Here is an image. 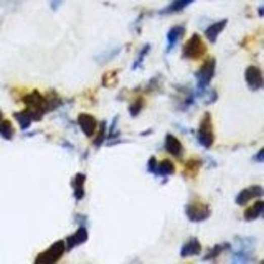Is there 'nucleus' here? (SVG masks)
<instances>
[{
    "label": "nucleus",
    "instance_id": "obj_26",
    "mask_svg": "<svg viewBox=\"0 0 264 264\" xmlns=\"http://www.w3.org/2000/svg\"><path fill=\"white\" fill-rule=\"evenodd\" d=\"M61 5V0H52V9L56 10Z\"/></svg>",
    "mask_w": 264,
    "mask_h": 264
},
{
    "label": "nucleus",
    "instance_id": "obj_7",
    "mask_svg": "<svg viewBox=\"0 0 264 264\" xmlns=\"http://www.w3.org/2000/svg\"><path fill=\"white\" fill-rule=\"evenodd\" d=\"M262 187L261 185H251L248 188H244V190H241L240 193H238L236 197V203L238 205H246L249 200L253 198H261L262 197Z\"/></svg>",
    "mask_w": 264,
    "mask_h": 264
},
{
    "label": "nucleus",
    "instance_id": "obj_21",
    "mask_svg": "<svg viewBox=\"0 0 264 264\" xmlns=\"http://www.w3.org/2000/svg\"><path fill=\"white\" fill-rule=\"evenodd\" d=\"M142 108H144V99L142 98H137L136 101L130 104V109H129L130 116H137L142 111Z\"/></svg>",
    "mask_w": 264,
    "mask_h": 264
},
{
    "label": "nucleus",
    "instance_id": "obj_27",
    "mask_svg": "<svg viewBox=\"0 0 264 264\" xmlns=\"http://www.w3.org/2000/svg\"><path fill=\"white\" fill-rule=\"evenodd\" d=\"M262 154H264V150L261 149L259 152L256 154V162H262Z\"/></svg>",
    "mask_w": 264,
    "mask_h": 264
},
{
    "label": "nucleus",
    "instance_id": "obj_19",
    "mask_svg": "<svg viewBox=\"0 0 264 264\" xmlns=\"http://www.w3.org/2000/svg\"><path fill=\"white\" fill-rule=\"evenodd\" d=\"M14 134L15 130L12 127V122L7 121V119H2V122H0V136H2L5 141H10L14 139Z\"/></svg>",
    "mask_w": 264,
    "mask_h": 264
},
{
    "label": "nucleus",
    "instance_id": "obj_22",
    "mask_svg": "<svg viewBox=\"0 0 264 264\" xmlns=\"http://www.w3.org/2000/svg\"><path fill=\"white\" fill-rule=\"evenodd\" d=\"M226 248H228V244H218V246H215L213 249H210V253L205 256V259H206V261H208V259H215V257L222 254V251L226 249Z\"/></svg>",
    "mask_w": 264,
    "mask_h": 264
},
{
    "label": "nucleus",
    "instance_id": "obj_9",
    "mask_svg": "<svg viewBox=\"0 0 264 264\" xmlns=\"http://www.w3.org/2000/svg\"><path fill=\"white\" fill-rule=\"evenodd\" d=\"M165 150L172 157H182V154H184V146H182V142L173 134H167V137H165Z\"/></svg>",
    "mask_w": 264,
    "mask_h": 264
},
{
    "label": "nucleus",
    "instance_id": "obj_2",
    "mask_svg": "<svg viewBox=\"0 0 264 264\" xmlns=\"http://www.w3.org/2000/svg\"><path fill=\"white\" fill-rule=\"evenodd\" d=\"M65 253H66V243L65 241H56L47 251H43V253L35 259V262L36 264H52V262L60 261L61 256Z\"/></svg>",
    "mask_w": 264,
    "mask_h": 264
},
{
    "label": "nucleus",
    "instance_id": "obj_28",
    "mask_svg": "<svg viewBox=\"0 0 264 264\" xmlns=\"http://www.w3.org/2000/svg\"><path fill=\"white\" fill-rule=\"evenodd\" d=\"M2 119H4V114H2V111H0V122H2Z\"/></svg>",
    "mask_w": 264,
    "mask_h": 264
},
{
    "label": "nucleus",
    "instance_id": "obj_17",
    "mask_svg": "<svg viewBox=\"0 0 264 264\" xmlns=\"http://www.w3.org/2000/svg\"><path fill=\"white\" fill-rule=\"evenodd\" d=\"M84 180H86L84 173H78L73 180L74 197H76V200H83V197H84Z\"/></svg>",
    "mask_w": 264,
    "mask_h": 264
},
{
    "label": "nucleus",
    "instance_id": "obj_15",
    "mask_svg": "<svg viewBox=\"0 0 264 264\" xmlns=\"http://www.w3.org/2000/svg\"><path fill=\"white\" fill-rule=\"evenodd\" d=\"M262 210H264V202L262 200H257L251 208L244 211V219H246V222H254V219H257L262 215Z\"/></svg>",
    "mask_w": 264,
    "mask_h": 264
},
{
    "label": "nucleus",
    "instance_id": "obj_6",
    "mask_svg": "<svg viewBox=\"0 0 264 264\" xmlns=\"http://www.w3.org/2000/svg\"><path fill=\"white\" fill-rule=\"evenodd\" d=\"M244 78L251 91H259L262 87V73L257 66H248L244 71Z\"/></svg>",
    "mask_w": 264,
    "mask_h": 264
},
{
    "label": "nucleus",
    "instance_id": "obj_8",
    "mask_svg": "<svg viewBox=\"0 0 264 264\" xmlns=\"http://www.w3.org/2000/svg\"><path fill=\"white\" fill-rule=\"evenodd\" d=\"M78 124H79L81 130L84 132V136L93 137L94 134H96V121H94V117L91 114H86V112L79 114L78 116Z\"/></svg>",
    "mask_w": 264,
    "mask_h": 264
},
{
    "label": "nucleus",
    "instance_id": "obj_12",
    "mask_svg": "<svg viewBox=\"0 0 264 264\" xmlns=\"http://www.w3.org/2000/svg\"><path fill=\"white\" fill-rule=\"evenodd\" d=\"M184 35H185V27H182V25H175V27H172L170 30H168V33H167V43H168L167 50H172Z\"/></svg>",
    "mask_w": 264,
    "mask_h": 264
},
{
    "label": "nucleus",
    "instance_id": "obj_11",
    "mask_svg": "<svg viewBox=\"0 0 264 264\" xmlns=\"http://www.w3.org/2000/svg\"><path fill=\"white\" fill-rule=\"evenodd\" d=\"M86 240H87V230L84 228V226H79V230L76 231V233L66 238V243H68L66 249H73L74 246H78V244L86 243Z\"/></svg>",
    "mask_w": 264,
    "mask_h": 264
},
{
    "label": "nucleus",
    "instance_id": "obj_10",
    "mask_svg": "<svg viewBox=\"0 0 264 264\" xmlns=\"http://www.w3.org/2000/svg\"><path fill=\"white\" fill-rule=\"evenodd\" d=\"M200 251H202V244L197 240V238H190L184 246H182V251H180V256L182 257H190V256H197L200 254Z\"/></svg>",
    "mask_w": 264,
    "mask_h": 264
},
{
    "label": "nucleus",
    "instance_id": "obj_13",
    "mask_svg": "<svg viewBox=\"0 0 264 264\" xmlns=\"http://www.w3.org/2000/svg\"><path fill=\"white\" fill-rule=\"evenodd\" d=\"M15 119H17V122L20 124V129H28L31 122L36 121V117L35 114L31 112L30 109H25V111H20V112H15Z\"/></svg>",
    "mask_w": 264,
    "mask_h": 264
},
{
    "label": "nucleus",
    "instance_id": "obj_4",
    "mask_svg": "<svg viewBox=\"0 0 264 264\" xmlns=\"http://www.w3.org/2000/svg\"><path fill=\"white\" fill-rule=\"evenodd\" d=\"M197 139L198 142L202 144L203 147L210 149L213 146V142H215V134H213V124H211V116L206 112L203 116L202 122H200V127H198V132H197Z\"/></svg>",
    "mask_w": 264,
    "mask_h": 264
},
{
    "label": "nucleus",
    "instance_id": "obj_1",
    "mask_svg": "<svg viewBox=\"0 0 264 264\" xmlns=\"http://www.w3.org/2000/svg\"><path fill=\"white\" fill-rule=\"evenodd\" d=\"M205 53H206V47L202 40V36H200L198 33L192 35L190 40H188L184 47V58L198 60V58H202Z\"/></svg>",
    "mask_w": 264,
    "mask_h": 264
},
{
    "label": "nucleus",
    "instance_id": "obj_16",
    "mask_svg": "<svg viewBox=\"0 0 264 264\" xmlns=\"http://www.w3.org/2000/svg\"><path fill=\"white\" fill-rule=\"evenodd\" d=\"M195 0H173V2L168 5L167 9L162 10V14H177V12H182L184 9H187L188 5L193 4Z\"/></svg>",
    "mask_w": 264,
    "mask_h": 264
},
{
    "label": "nucleus",
    "instance_id": "obj_5",
    "mask_svg": "<svg viewBox=\"0 0 264 264\" xmlns=\"http://www.w3.org/2000/svg\"><path fill=\"white\" fill-rule=\"evenodd\" d=\"M215 65H216L215 58H210L206 60L202 65V68L197 71V84L200 90H205V87L211 83V78L215 76Z\"/></svg>",
    "mask_w": 264,
    "mask_h": 264
},
{
    "label": "nucleus",
    "instance_id": "obj_14",
    "mask_svg": "<svg viewBox=\"0 0 264 264\" xmlns=\"http://www.w3.org/2000/svg\"><path fill=\"white\" fill-rule=\"evenodd\" d=\"M226 20H219V22H216V23H213V25H210L208 28H206V31H205V35H206V38H208L211 43H215L216 40H218V36H219V33H222V31L225 30V27H226Z\"/></svg>",
    "mask_w": 264,
    "mask_h": 264
},
{
    "label": "nucleus",
    "instance_id": "obj_18",
    "mask_svg": "<svg viewBox=\"0 0 264 264\" xmlns=\"http://www.w3.org/2000/svg\"><path fill=\"white\" fill-rule=\"evenodd\" d=\"M175 172V165L170 160H162V162H157V167H155V175H172Z\"/></svg>",
    "mask_w": 264,
    "mask_h": 264
},
{
    "label": "nucleus",
    "instance_id": "obj_23",
    "mask_svg": "<svg viewBox=\"0 0 264 264\" xmlns=\"http://www.w3.org/2000/svg\"><path fill=\"white\" fill-rule=\"evenodd\" d=\"M104 137H106V124H101V129H99V134H98L96 139H94V146H96V147L101 146L103 141H104Z\"/></svg>",
    "mask_w": 264,
    "mask_h": 264
},
{
    "label": "nucleus",
    "instance_id": "obj_25",
    "mask_svg": "<svg viewBox=\"0 0 264 264\" xmlns=\"http://www.w3.org/2000/svg\"><path fill=\"white\" fill-rule=\"evenodd\" d=\"M155 167H157V160H155V157H152V159L149 160V170L154 173L155 172Z\"/></svg>",
    "mask_w": 264,
    "mask_h": 264
},
{
    "label": "nucleus",
    "instance_id": "obj_24",
    "mask_svg": "<svg viewBox=\"0 0 264 264\" xmlns=\"http://www.w3.org/2000/svg\"><path fill=\"white\" fill-rule=\"evenodd\" d=\"M149 48H150L149 45L142 48V52H141V55H139V58H137V61L134 63V68H139V65H141L142 60H144V56H146V55H147V52H149Z\"/></svg>",
    "mask_w": 264,
    "mask_h": 264
},
{
    "label": "nucleus",
    "instance_id": "obj_3",
    "mask_svg": "<svg viewBox=\"0 0 264 264\" xmlns=\"http://www.w3.org/2000/svg\"><path fill=\"white\" fill-rule=\"evenodd\" d=\"M185 213H187L188 219H192L195 223H200V222H205V219L210 218L211 210L206 203L200 202V200H195V202L188 203L185 206Z\"/></svg>",
    "mask_w": 264,
    "mask_h": 264
},
{
    "label": "nucleus",
    "instance_id": "obj_20",
    "mask_svg": "<svg viewBox=\"0 0 264 264\" xmlns=\"http://www.w3.org/2000/svg\"><path fill=\"white\" fill-rule=\"evenodd\" d=\"M200 162L198 159H192L188 160L185 163V168H184V175H187V177H195V175L198 173V168H200Z\"/></svg>",
    "mask_w": 264,
    "mask_h": 264
}]
</instances>
